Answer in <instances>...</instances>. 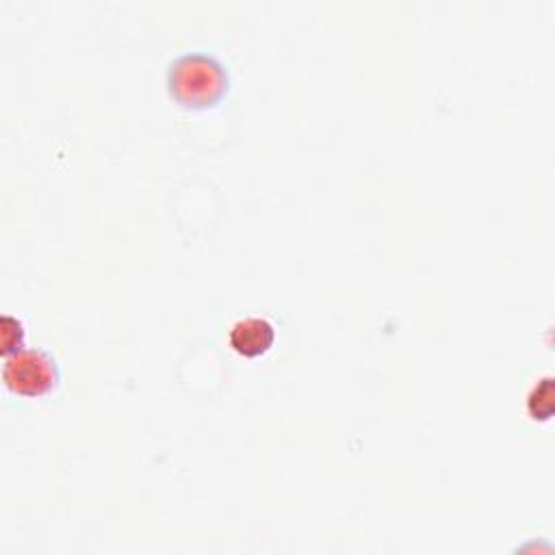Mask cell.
Returning <instances> with one entry per match:
<instances>
[{"label": "cell", "instance_id": "cell-3", "mask_svg": "<svg viewBox=\"0 0 555 555\" xmlns=\"http://www.w3.org/2000/svg\"><path fill=\"white\" fill-rule=\"evenodd\" d=\"M228 343L243 358H260L275 343V325L262 314L238 317L228 330Z\"/></svg>", "mask_w": 555, "mask_h": 555}, {"label": "cell", "instance_id": "cell-4", "mask_svg": "<svg viewBox=\"0 0 555 555\" xmlns=\"http://www.w3.org/2000/svg\"><path fill=\"white\" fill-rule=\"evenodd\" d=\"M527 412L533 421H548L553 416V377L544 375L527 395Z\"/></svg>", "mask_w": 555, "mask_h": 555}, {"label": "cell", "instance_id": "cell-1", "mask_svg": "<svg viewBox=\"0 0 555 555\" xmlns=\"http://www.w3.org/2000/svg\"><path fill=\"white\" fill-rule=\"evenodd\" d=\"M167 91L186 111L217 106L230 91L228 67L212 54L186 52L167 67Z\"/></svg>", "mask_w": 555, "mask_h": 555}, {"label": "cell", "instance_id": "cell-2", "mask_svg": "<svg viewBox=\"0 0 555 555\" xmlns=\"http://www.w3.org/2000/svg\"><path fill=\"white\" fill-rule=\"evenodd\" d=\"M2 382L9 392L37 399L59 388L61 369L56 360L43 349H20L11 356H4Z\"/></svg>", "mask_w": 555, "mask_h": 555}, {"label": "cell", "instance_id": "cell-5", "mask_svg": "<svg viewBox=\"0 0 555 555\" xmlns=\"http://www.w3.org/2000/svg\"><path fill=\"white\" fill-rule=\"evenodd\" d=\"M24 338H26L24 323L17 317L4 314L2 317V353L11 356V353L24 349Z\"/></svg>", "mask_w": 555, "mask_h": 555}]
</instances>
